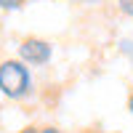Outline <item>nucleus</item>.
<instances>
[{
    "label": "nucleus",
    "instance_id": "f257e3e1",
    "mask_svg": "<svg viewBox=\"0 0 133 133\" xmlns=\"http://www.w3.org/2000/svg\"><path fill=\"white\" fill-rule=\"evenodd\" d=\"M35 91L32 69L21 59H0V96L8 101H24Z\"/></svg>",
    "mask_w": 133,
    "mask_h": 133
},
{
    "label": "nucleus",
    "instance_id": "f03ea898",
    "mask_svg": "<svg viewBox=\"0 0 133 133\" xmlns=\"http://www.w3.org/2000/svg\"><path fill=\"white\" fill-rule=\"evenodd\" d=\"M16 53H19L16 59H21L29 69L32 66H45L53 59V43L45 37H37V35H27V37L19 40Z\"/></svg>",
    "mask_w": 133,
    "mask_h": 133
},
{
    "label": "nucleus",
    "instance_id": "7ed1b4c3",
    "mask_svg": "<svg viewBox=\"0 0 133 133\" xmlns=\"http://www.w3.org/2000/svg\"><path fill=\"white\" fill-rule=\"evenodd\" d=\"M27 5V0H0V11L5 14H14V11H21Z\"/></svg>",
    "mask_w": 133,
    "mask_h": 133
},
{
    "label": "nucleus",
    "instance_id": "20e7f679",
    "mask_svg": "<svg viewBox=\"0 0 133 133\" xmlns=\"http://www.w3.org/2000/svg\"><path fill=\"white\" fill-rule=\"evenodd\" d=\"M117 51L123 53L128 61H133V37H123V40L117 43Z\"/></svg>",
    "mask_w": 133,
    "mask_h": 133
},
{
    "label": "nucleus",
    "instance_id": "39448f33",
    "mask_svg": "<svg viewBox=\"0 0 133 133\" xmlns=\"http://www.w3.org/2000/svg\"><path fill=\"white\" fill-rule=\"evenodd\" d=\"M117 11H120L123 16L133 19V0H117Z\"/></svg>",
    "mask_w": 133,
    "mask_h": 133
},
{
    "label": "nucleus",
    "instance_id": "423d86ee",
    "mask_svg": "<svg viewBox=\"0 0 133 133\" xmlns=\"http://www.w3.org/2000/svg\"><path fill=\"white\" fill-rule=\"evenodd\" d=\"M40 133H64V130L56 125H40Z\"/></svg>",
    "mask_w": 133,
    "mask_h": 133
},
{
    "label": "nucleus",
    "instance_id": "0eeeda50",
    "mask_svg": "<svg viewBox=\"0 0 133 133\" xmlns=\"http://www.w3.org/2000/svg\"><path fill=\"white\" fill-rule=\"evenodd\" d=\"M16 133H40V125H24L21 130H16Z\"/></svg>",
    "mask_w": 133,
    "mask_h": 133
},
{
    "label": "nucleus",
    "instance_id": "6e6552de",
    "mask_svg": "<svg viewBox=\"0 0 133 133\" xmlns=\"http://www.w3.org/2000/svg\"><path fill=\"white\" fill-rule=\"evenodd\" d=\"M125 107H128V112H130V115H133V91H130V93H128V104H125Z\"/></svg>",
    "mask_w": 133,
    "mask_h": 133
},
{
    "label": "nucleus",
    "instance_id": "1a4fd4ad",
    "mask_svg": "<svg viewBox=\"0 0 133 133\" xmlns=\"http://www.w3.org/2000/svg\"><path fill=\"white\" fill-rule=\"evenodd\" d=\"M83 133H85V130H83Z\"/></svg>",
    "mask_w": 133,
    "mask_h": 133
}]
</instances>
